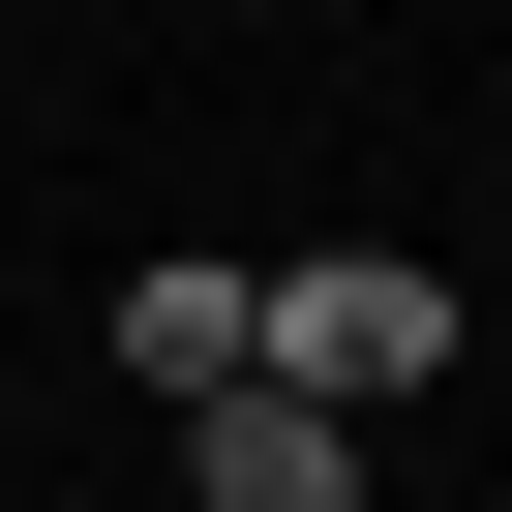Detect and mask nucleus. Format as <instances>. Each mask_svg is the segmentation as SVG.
I'll list each match as a JSON object with an SVG mask.
<instances>
[{
	"instance_id": "obj_1",
	"label": "nucleus",
	"mask_w": 512,
	"mask_h": 512,
	"mask_svg": "<svg viewBox=\"0 0 512 512\" xmlns=\"http://www.w3.org/2000/svg\"><path fill=\"white\" fill-rule=\"evenodd\" d=\"M241 392H302V422H422V392H452V272H422V241L241 272Z\"/></svg>"
},
{
	"instance_id": "obj_2",
	"label": "nucleus",
	"mask_w": 512,
	"mask_h": 512,
	"mask_svg": "<svg viewBox=\"0 0 512 512\" xmlns=\"http://www.w3.org/2000/svg\"><path fill=\"white\" fill-rule=\"evenodd\" d=\"M181 482H211V512H362V422H302V392H211V422H181Z\"/></svg>"
},
{
	"instance_id": "obj_3",
	"label": "nucleus",
	"mask_w": 512,
	"mask_h": 512,
	"mask_svg": "<svg viewBox=\"0 0 512 512\" xmlns=\"http://www.w3.org/2000/svg\"><path fill=\"white\" fill-rule=\"evenodd\" d=\"M121 362H151V392H181V422H211V392H241V272H211V241H181V272H121Z\"/></svg>"
}]
</instances>
